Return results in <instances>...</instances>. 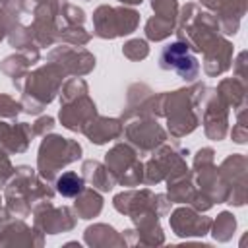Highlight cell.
Instances as JSON below:
<instances>
[{
    "mask_svg": "<svg viewBox=\"0 0 248 248\" xmlns=\"http://www.w3.org/2000/svg\"><path fill=\"white\" fill-rule=\"evenodd\" d=\"M159 62H161V68L172 70L180 78H188V79L196 78V74L200 70L196 56L190 52V48L184 43H170V45H167L161 50Z\"/></svg>",
    "mask_w": 248,
    "mask_h": 248,
    "instance_id": "obj_1",
    "label": "cell"
},
{
    "mask_svg": "<svg viewBox=\"0 0 248 248\" xmlns=\"http://www.w3.org/2000/svg\"><path fill=\"white\" fill-rule=\"evenodd\" d=\"M56 188H58V192H60L62 196L72 198V196H78V194L81 192L83 180H81L78 174H74V172H66V174H62V176L58 178Z\"/></svg>",
    "mask_w": 248,
    "mask_h": 248,
    "instance_id": "obj_2",
    "label": "cell"
}]
</instances>
